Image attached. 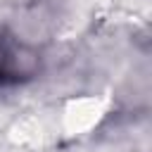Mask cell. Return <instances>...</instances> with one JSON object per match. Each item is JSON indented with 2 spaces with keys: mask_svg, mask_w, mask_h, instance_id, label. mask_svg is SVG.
<instances>
[{
  "mask_svg": "<svg viewBox=\"0 0 152 152\" xmlns=\"http://www.w3.org/2000/svg\"><path fill=\"white\" fill-rule=\"evenodd\" d=\"M33 69H36V57L0 36V86L28 78Z\"/></svg>",
  "mask_w": 152,
  "mask_h": 152,
  "instance_id": "6da1fadb",
  "label": "cell"
}]
</instances>
